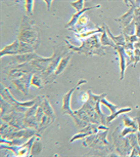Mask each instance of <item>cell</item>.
<instances>
[{
	"label": "cell",
	"mask_w": 140,
	"mask_h": 157,
	"mask_svg": "<svg viewBox=\"0 0 140 157\" xmlns=\"http://www.w3.org/2000/svg\"><path fill=\"white\" fill-rule=\"evenodd\" d=\"M34 48L29 46L28 44L20 42V41H16L10 45L6 46L5 48L2 49L1 57L5 55H19V54H26V52H32Z\"/></svg>",
	"instance_id": "cell-1"
},
{
	"label": "cell",
	"mask_w": 140,
	"mask_h": 157,
	"mask_svg": "<svg viewBox=\"0 0 140 157\" xmlns=\"http://www.w3.org/2000/svg\"><path fill=\"white\" fill-rule=\"evenodd\" d=\"M71 57H72V54H70L68 56V57H64V58H62L61 61H59V63L57 65V67H56V69H55V72H54V75H58V74H61L62 71L64 70V68L68 66V62H70L71 60Z\"/></svg>",
	"instance_id": "cell-2"
},
{
	"label": "cell",
	"mask_w": 140,
	"mask_h": 157,
	"mask_svg": "<svg viewBox=\"0 0 140 157\" xmlns=\"http://www.w3.org/2000/svg\"><path fill=\"white\" fill-rule=\"evenodd\" d=\"M76 90V87H74L72 90H70V93L67 94L64 96V105H62V111H64V113H68L71 115H73L72 111H71V108H70V100H71V94L74 90ZM74 116V115H73Z\"/></svg>",
	"instance_id": "cell-3"
},
{
	"label": "cell",
	"mask_w": 140,
	"mask_h": 157,
	"mask_svg": "<svg viewBox=\"0 0 140 157\" xmlns=\"http://www.w3.org/2000/svg\"><path fill=\"white\" fill-rule=\"evenodd\" d=\"M98 7H100V5H95V6H92V7H87V8H83L82 10H80L79 13H75L74 14V17H72V20L70 21V23L68 24L67 26H65V28H68V27H71L72 25H74V24L76 23V21L78 20V17L81 16V13H85V11H87V10H94V8H98Z\"/></svg>",
	"instance_id": "cell-4"
},
{
	"label": "cell",
	"mask_w": 140,
	"mask_h": 157,
	"mask_svg": "<svg viewBox=\"0 0 140 157\" xmlns=\"http://www.w3.org/2000/svg\"><path fill=\"white\" fill-rule=\"evenodd\" d=\"M115 49H117L120 54V60H121V80L124 78V72H125V59H124V47H118L115 46Z\"/></svg>",
	"instance_id": "cell-5"
},
{
	"label": "cell",
	"mask_w": 140,
	"mask_h": 157,
	"mask_svg": "<svg viewBox=\"0 0 140 157\" xmlns=\"http://www.w3.org/2000/svg\"><path fill=\"white\" fill-rule=\"evenodd\" d=\"M133 13H134V7L132 8V10H130L128 13L125 14V16H123L121 17V19H119V21H124V26H127L128 24H129L131 21H132V17H133Z\"/></svg>",
	"instance_id": "cell-6"
},
{
	"label": "cell",
	"mask_w": 140,
	"mask_h": 157,
	"mask_svg": "<svg viewBox=\"0 0 140 157\" xmlns=\"http://www.w3.org/2000/svg\"><path fill=\"white\" fill-rule=\"evenodd\" d=\"M128 111H131V108H127V109H121L120 111H117V112H116V113L114 112V113H112V116H111V117H109L106 120H108V122H111V121H112V120H114L115 118L118 116V115H120V114H122V113H124V112H128Z\"/></svg>",
	"instance_id": "cell-7"
},
{
	"label": "cell",
	"mask_w": 140,
	"mask_h": 157,
	"mask_svg": "<svg viewBox=\"0 0 140 157\" xmlns=\"http://www.w3.org/2000/svg\"><path fill=\"white\" fill-rule=\"evenodd\" d=\"M41 81H42V79H41L38 75H33L32 76L31 84H34L35 86H37L38 88L41 87Z\"/></svg>",
	"instance_id": "cell-8"
},
{
	"label": "cell",
	"mask_w": 140,
	"mask_h": 157,
	"mask_svg": "<svg viewBox=\"0 0 140 157\" xmlns=\"http://www.w3.org/2000/svg\"><path fill=\"white\" fill-rule=\"evenodd\" d=\"M78 24L81 26H86L89 22V17L87 14H81L79 17H78Z\"/></svg>",
	"instance_id": "cell-9"
},
{
	"label": "cell",
	"mask_w": 140,
	"mask_h": 157,
	"mask_svg": "<svg viewBox=\"0 0 140 157\" xmlns=\"http://www.w3.org/2000/svg\"><path fill=\"white\" fill-rule=\"evenodd\" d=\"M101 103L104 104V105H105V106H108V107L111 108L112 113H114V112H116V109L118 108V106H112V105H111V103H109L106 100H104V98H102V100H101Z\"/></svg>",
	"instance_id": "cell-10"
},
{
	"label": "cell",
	"mask_w": 140,
	"mask_h": 157,
	"mask_svg": "<svg viewBox=\"0 0 140 157\" xmlns=\"http://www.w3.org/2000/svg\"><path fill=\"white\" fill-rule=\"evenodd\" d=\"M32 4H34V2L33 1H26V10H27V13H28L29 16H31L32 14V8H33V5Z\"/></svg>",
	"instance_id": "cell-11"
},
{
	"label": "cell",
	"mask_w": 140,
	"mask_h": 157,
	"mask_svg": "<svg viewBox=\"0 0 140 157\" xmlns=\"http://www.w3.org/2000/svg\"><path fill=\"white\" fill-rule=\"evenodd\" d=\"M84 3H85V1H82V0H80V1H78V2H72V5L76 8L77 10H78V13H79L80 10H81V8L83 7V5H80V4H84Z\"/></svg>",
	"instance_id": "cell-12"
},
{
	"label": "cell",
	"mask_w": 140,
	"mask_h": 157,
	"mask_svg": "<svg viewBox=\"0 0 140 157\" xmlns=\"http://www.w3.org/2000/svg\"><path fill=\"white\" fill-rule=\"evenodd\" d=\"M134 30H135V27H134V23H131L129 24V27H127V29L125 30V33L129 34V35H132L134 33Z\"/></svg>",
	"instance_id": "cell-13"
},
{
	"label": "cell",
	"mask_w": 140,
	"mask_h": 157,
	"mask_svg": "<svg viewBox=\"0 0 140 157\" xmlns=\"http://www.w3.org/2000/svg\"><path fill=\"white\" fill-rule=\"evenodd\" d=\"M88 93L87 94H82V97H81V100L83 101V102H87V100L89 99V96H87Z\"/></svg>",
	"instance_id": "cell-14"
},
{
	"label": "cell",
	"mask_w": 140,
	"mask_h": 157,
	"mask_svg": "<svg viewBox=\"0 0 140 157\" xmlns=\"http://www.w3.org/2000/svg\"><path fill=\"white\" fill-rule=\"evenodd\" d=\"M134 14H135L136 17H140V8H137V10H134Z\"/></svg>",
	"instance_id": "cell-15"
},
{
	"label": "cell",
	"mask_w": 140,
	"mask_h": 157,
	"mask_svg": "<svg viewBox=\"0 0 140 157\" xmlns=\"http://www.w3.org/2000/svg\"><path fill=\"white\" fill-rule=\"evenodd\" d=\"M128 132H135V129H132V130H128ZM126 132H122V136H125V135H126Z\"/></svg>",
	"instance_id": "cell-16"
},
{
	"label": "cell",
	"mask_w": 140,
	"mask_h": 157,
	"mask_svg": "<svg viewBox=\"0 0 140 157\" xmlns=\"http://www.w3.org/2000/svg\"><path fill=\"white\" fill-rule=\"evenodd\" d=\"M138 122H139V132H140V119H138Z\"/></svg>",
	"instance_id": "cell-17"
}]
</instances>
